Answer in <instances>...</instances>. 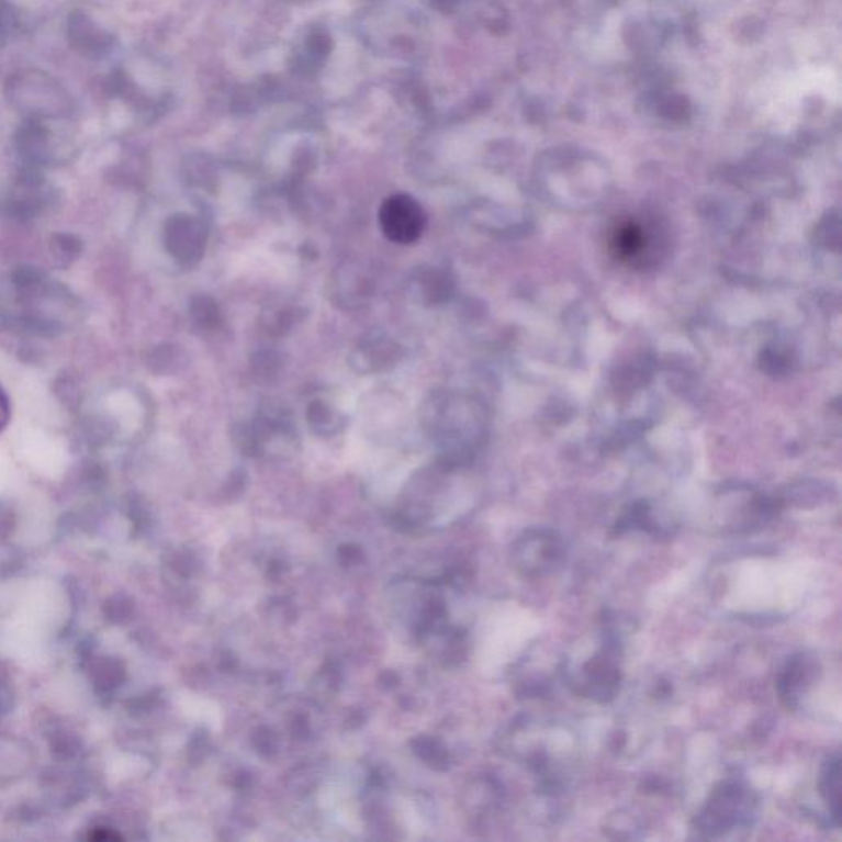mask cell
I'll return each instance as SVG.
<instances>
[{
    "label": "cell",
    "mask_w": 842,
    "mask_h": 842,
    "mask_svg": "<svg viewBox=\"0 0 842 842\" xmlns=\"http://www.w3.org/2000/svg\"><path fill=\"white\" fill-rule=\"evenodd\" d=\"M10 282L19 305L15 322L25 332L40 336L65 332L68 318L76 310V300L68 289L33 266L16 267Z\"/></svg>",
    "instance_id": "obj_1"
},
{
    "label": "cell",
    "mask_w": 842,
    "mask_h": 842,
    "mask_svg": "<svg viewBox=\"0 0 842 842\" xmlns=\"http://www.w3.org/2000/svg\"><path fill=\"white\" fill-rule=\"evenodd\" d=\"M9 104L25 119L65 121L75 112L68 89L42 69H22L5 82Z\"/></svg>",
    "instance_id": "obj_2"
},
{
    "label": "cell",
    "mask_w": 842,
    "mask_h": 842,
    "mask_svg": "<svg viewBox=\"0 0 842 842\" xmlns=\"http://www.w3.org/2000/svg\"><path fill=\"white\" fill-rule=\"evenodd\" d=\"M759 797L741 781H726L709 795L695 820V830L708 840L749 828L757 813Z\"/></svg>",
    "instance_id": "obj_3"
},
{
    "label": "cell",
    "mask_w": 842,
    "mask_h": 842,
    "mask_svg": "<svg viewBox=\"0 0 842 842\" xmlns=\"http://www.w3.org/2000/svg\"><path fill=\"white\" fill-rule=\"evenodd\" d=\"M620 640L610 627H607L606 643L596 656L581 666L580 673L570 680L577 695L584 698L607 703L614 699L622 683L619 666Z\"/></svg>",
    "instance_id": "obj_4"
},
{
    "label": "cell",
    "mask_w": 842,
    "mask_h": 842,
    "mask_svg": "<svg viewBox=\"0 0 842 842\" xmlns=\"http://www.w3.org/2000/svg\"><path fill=\"white\" fill-rule=\"evenodd\" d=\"M518 573L531 580L557 573L566 560V543L557 531L534 528L525 531L512 551Z\"/></svg>",
    "instance_id": "obj_5"
},
{
    "label": "cell",
    "mask_w": 842,
    "mask_h": 842,
    "mask_svg": "<svg viewBox=\"0 0 842 842\" xmlns=\"http://www.w3.org/2000/svg\"><path fill=\"white\" fill-rule=\"evenodd\" d=\"M206 243V224L194 214L177 213L165 223V249L181 267L197 266L203 259Z\"/></svg>",
    "instance_id": "obj_6"
},
{
    "label": "cell",
    "mask_w": 842,
    "mask_h": 842,
    "mask_svg": "<svg viewBox=\"0 0 842 842\" xmlns=\"http://www.w3.org/2000/svg\"><path fill=\"white\" fill-rule=\"evenodd\" d=\"M379 224L389 240L411 246L420 239L425 231V211L420 203L408 194H394L382 203Z\"/></svg>",
    "instance_id": "obj_7"
},
{
    "label": "cell",
    "mask_w": 842,
    "mask_h": 842,
    "mask_svg": "<svg viewBox=\"0 0 842 842\" xmlns=\"http://www.w3.org/2000/svg\"><path fill=\"white\" fill-rule=\"evenodd\" d=\"M55 200L56 191L43 177V171L23 168L10 191L9 213L19 221H33L43 216Z\"/></svg>",
    "instance_id": "obj_8"
},
{
    "label": "cell",
    "mask_w": 842,
    "mask_h": 842,
    "mask_svg": "<svg viewBox=\"0 0 842 842\" xmlns=\"http://www.w3.org/2000/svg\"><path fill=\"white\" fill-rule=\"evenodd\" d=\"M13 145L22 158L23 168L43 171L56 157L55 134L46 121L25 119L13 137Z\"/></svg>",
    "instance_id": "obj_9"
},
{
    "label": "cell",
    "mask_w": 842,
    "mask_h": 842,
    "mask_svg": "<svg viewBox=\"0 0 842 842\" xmlns=\"http://www.w3.org/2000/svg\"><path fill=\"white\" fill-rule=\"evenodd\" d=\"M66 38L79 55L94 59L104 58L114 46V36L85 12L69 13L66 20Z\"/></svg>",
    "instance_id": "obj_10"
},
{
    "label": "cell",
    "mask_w": 842,
    "mask_h": 842,
    "mask_svg": "<svg viewBox=\"0 0 842 842\" xmlns=\"http://www.w3.org/2000/svg\"><path fill=\"white\" fill-rule=\"evenodd\" d=\"M655 231V229H653ZM649 229L647 224L639 220L620 221L619 226L614 229L613 244L614 254L620 260L626 262L643 263L653 256V246L656 243V236Z\"/></svg>",
    "instance_id": "obj_11"
},
{
    "label": "cell",
    "mask_w": 842,
    "mask_h": 842,
    "mask_svg": "<svg viewBox=\"0 0 842 842\" xmlns=\"http://www.w3.org/2000/svg\"><path fill=\"white\" fill-rule=\"evenodd\" d=\"M818 672V662L807 653H798L788 660L787 666L778 678L777 689L782 701L788 709H797L801 693L813 682Z\"/></svg>",
    "instance_id": "obj_12"
},
{
    "label": "cell",
    "mask_w": 842,
    "mask_h": 842,
    "mask_svg": "<svg viewBox=\"0 0 842 842\" xmlns=\"http://www.w3.org/2000/svg\"><path fill=\"white\" fill-rule=\"evenodd\" d=\"M408 293L415 302L425 306L446 302L452 293L451 276L435 266L420 267L408 280Z\"/></svg>",
    "instance_id": "obj_13"
},
{
    "label": "cell",
    "mask_w": 842,
    "mask_h": 842,
    "mask_svg": "<svg viewBox=\"0 0 842 842\" xmlns=\"http://www.w3.org/2000/svg\"><path fill=\"white\" fill-rule=\"evenodd\" d=\"M398 359V346L388 338H371L361 343L352 352L351 364L356 371L372 374L384 371L389 366L395 364Z\"/></svg>",
    "instance_id": "obj_14"
},
{
    "label": "cell",
    "mask_w": 842,
    "mask_h": 842,
    "mask_svg": "<svg viewBox=\"0 0 842 842\" xmlns=\"http://www.w3.org/2000/svg\"><path fill=\"white\" fill-rule=\"evenodd\" d=\"M820 795L827 804L830 821L834 828L841 827V759L834 754L827 759L821 768Z\"/></svg>",
    "instance_id": "obj_15"
},
{
    "label": "cell",
    "mask_w": 842,
    "mask_h": 842,
    "mask_svg": "<svg viewBox=\"0 0 842 842\" xmlns=\"http://www.w3.org/2000/svg\"><path fill=\"white\" fill-rule=\"evenodd\" d=\"M190 316L194 325L203 332L216 329L223 323L220 306L207 295L193 296L190 302Z\"/></svg>",
    "instance_id": "obj_16"
},
{
    "label": "cell",
    "mask_w": 842,
    "mask_h": 842,
    "mask_svg": "<svg viewBox=\"0 0 842 842\" xmlns=\"http://www.w3.org/2000/svg\"><path fill=\"white\" fill-rule=\"evenodd\" d=\"M308 423L318 435H333L341 428L343 418L325 402L316 401L308 407Z\"/></svg>",
    "instance_id": "obj_17"
},
{
    "label": "cell",
    "mask_w": 842,
    "mask_h": 842,
    "mask_svg": "<svg viewBox=\"0 0 842 842\" xmlns=\"http://www.w3.org/2000/svg\"><path fill=\"white\" fill-rule=\"evenodd\" d=\"M81 240L72 234H56L52 240V252L59 266H69L81 256Z\"/></svg>",
    "instance_id": "obj_18"
},
{
    "label": "cell",
    "mask_w": 842,
    "mask_h": 842,
    "mask_svg": "<svg viewBox=\"0 0 842 842\" xmlns=\"http://www.w3.org/2000/svg\"><path fill=\"white\" fill-rule=\"evenodd\" d=\"M16 25V15L13 7L7 0H0V43L9 38Z\"/></svg>",
    "instance_id": "obj_19"
},
{
    "label": "cell",
    "mask_w": 842,
    "mask_h": 842,
    "mask_svg": "<svg viewBox=\"0 0 842 842\" xmlns=\"http://www.w3.org/2000/svg\"><path fill=\"white\" fill-rule=\"evenodd\" d=\"M10 414H12V408H10L9 397H7L3 389L0 388V431H2V429L5 428L7 423H9Z\"/></svg>",
    "instance_id": "obj_20"
}]
</instances>
